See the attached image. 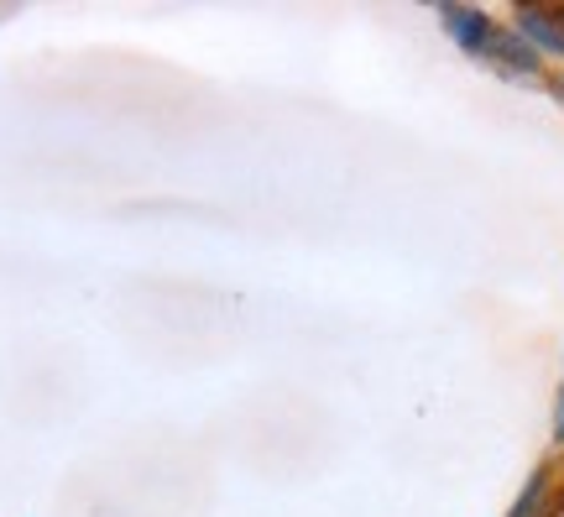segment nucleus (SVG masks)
<instances>
[{"label":"nucleus","mask_w":564,"mask_h":517,"mask_svg":"<svg viewBox=\"0 0 564 517\" xmlns=\"http://www.w3.org/2000/svg\"><path fill=\"white\" fill-rule=\"evenodd\" d=\"M512 32L533 47V53H560L564 58V21L554 11H518L512 17Z\"/></svg>","instance_id":"1"},{"label":"nucleus","mask_w":564,"mask_h":517,"mask_svg":"<svg viewBox=\"0 0 564 517\" xmlns=\"http://www.w3.org/2000/svg\"><path fill=\"white\" fill-rule=\"evenodd\" d=\"M549 507H554V486H549V476H533V486L518 497V507L507 517H549Z\"/></svg>","instance_id":"2"}]
</instances>
